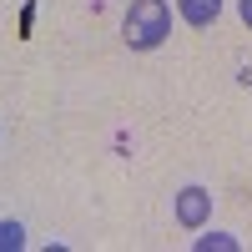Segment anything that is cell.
<instances>
[{
    "label": "cell",
    "mask_w": 252,
    "mask_h": 252,
    "mask_svg": "<svg viewBox=\"0 0 252 252\" xmlns=\"http://www.w3.org/2000/svg\"><path fill=\"white\" fill-rule=\"evenodd\" d=\"M121 35L131 51H157L166 35H172V10L166 0H131V10L121 20Z\"/></svg>",
    "instance_id": "1"
},
{
    "label": "cell",
    "mask_w": 252,
    "mask_h": 252,
    "mask_svg": "<svg viewBox=\"0 0 252 252\" xmlns=\"http://www.w3.org/2000/svg\"><path fill=\"white\" fill-rule=\"evenodd\" d=\"M212 217V192L207 187H182L177 192V222L182 227H202Z\"/></svg>",
    "instance_id": "2"
},
{
    "label": "cell",
    "mask_w": 252,
    "mask_h": 252,
    "mask_svg": "<svg viewBox=\"0 0 252 252\" xmlns=\"http://www.w3.org/2000/svg\"><path fill=\"white\" fill-rule=\"evenodd\" d=\"M177 10H182V20H187V26L207 31V26H212V20L222 15V0H177Z\"/></svg>",
    "instance_id": "3"
},
{
    "label": "cell",
    "mask_w": 252,
    "mask_h": 252,
    "mask_svg": "<svg viewBox=\"0 0 252 252\" xmlns=\"http://www.w3.org/2000/svg\"><path fill=\"white\" fill-rule=\"evenodd\" d=\"M237 252V237H227V232H212V237H197V252Z\"/></svg>",
    "instance_id": "4"
},
{
    "label": "cell",
    "mask_w": 252,
    "mask_h": 252,
    "mask_svg": "<svg viewBox=\"0 0 252 252\" xmlns=\"http://www.w3.org/2000/svg\"><path fill=\"white\" fill-rule=\"evenodd\" d=\"M20 242H26V232H20V222H0V252H15Z\"/></svg>",
    "instance_id": "5"
},
{
    "label": "cell",
    "mask_w": 252,
    "mask_h": 252,
    "mask_svg": "<svg viewBox=\"0 0 252 252\" xmlns=\"http://www.w3.org/2000/svg\"><path fill=\"white\" fill-rule=\"evenodd\" d=\"M242 20H247V31H252V0H242Z\"/></svg>",
    "instance_id": "6"
}]
</instances>
